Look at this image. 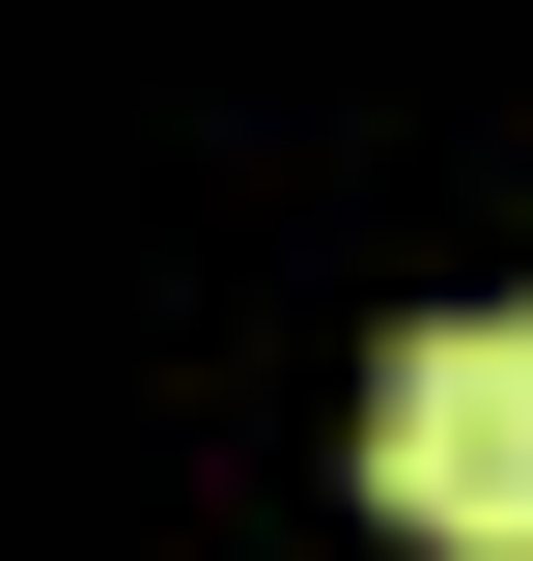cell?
Here are the masks:
<instances>
[{
  "label": "cell",
  "instance_id": "obj_1",
  "mask_svg": "<svg viewBox=\"0 0 533 561\" xmlns=\"http://www.w3.org/2000/svg\"><path fill=\"white\" fill-rule=\"evenodd\" d=\"M365 505L421 561H533V309H421L365 365Z\"/></svg>",
  "mask_w": 533,
  "mask_h": 561
}]
</instances>
